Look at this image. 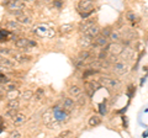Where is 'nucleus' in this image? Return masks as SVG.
Masks as SVG:
<instances>
[{
	"mask_svg": "<svg viewBox=\"0 0 148 138\" xmlns=\"http://www.w3.org/2000/svg\"><path fill=\"white\" fill-rule=\"evenodd\" d=\"M32 33H35L36 36L42 37V38H53L56 36V31L54 29H51L47 25L40 24V25H36L32 27Z\"/></svg>",
	"mask_w": 148,
	"mask_h": 138,
	"instance_id": "obj_1",
	"label": "nucleus"
},
{
	"mask_svg": "<svg viewBox=\"0 0 148 138\" xmlns=\"http://www.w3.org/2000/svg\"><path fill=\"white\" fill-rule=\"evenodd\" d=\"M42 120H43V123L49 128V130H56V128H59V127H61V125H62V123L54 117L52 109L47 110V111L43 113Z\"/></svg>",
	"mask_w": 148,
	"mask_h": 138,
	"instance_id": "obj_2",
	"label": "nucleus"
},
{
	"mask_svg": "<svg viewBox=\"0 0 148 138\" xmlns=\"http://www.w3.org/2000/svg\"><path fill=\"white\" fill-rule=\"evenodd\" d=\"M78 12L83 19H86L90 14L94 12V4L91 0H80L78 3Z\"/></svg>",
	"mask_w": 148,
	"mask_h": 138,
	"instance_id": "obj_3",
	"label": "nucleus"
},
{
	"mask_svg": "<svg viewBox=\"0 0 148 138\" xmlns=\"http://www.w3.org/2000/svg\"><path fill=\"white\" fill-rule=\"evenodd\" d=\"M99 83L108 89H119L121 86L120 80H117L116 78H110V77H101L99 79Z\"/></svg>",
	"mask_w": 148,
	"mask_h": 138,
	"instance_id": "obj_4",
	"label": "nucleus"
},
{
	"mask_svg": "<svg viewBox=\"0 0 148 138\" xmlns=\"http://www.w3.org/2000/svg\"><path fill=\"white\" fill-rule=\"evenodd\" d=\"M53 115H54V117L58 120L61 123H66L69 121V112L66 111V110L63 109V106H54L53 109Z\"/></svg>",
	"mask_w": 148,
	"mask_h": 138,
	"instance_id": "obj_5",
	"label": "nucleus"
},
{
	"mask_svg": "<svg viewBox=\"0 0 148 138\" xmlns=\"http://www.w3.org/2000/svg\"><path fill=\"white\" fill-rule=\"evenodd\" d=\"M15 46L22 51H29L32 47H36L37 42L30 40V38H17V40H15Z\"/></svg>",
	"mask_w": 148,
	"mask_h": 138,
	"instance_id": "obj_6",
	"label": "nucleus"
},
{
	"mask_svg": "<svg viewBox=\"0 0 148 138\" xmlns=\"http://www.w3.org/2000/svg\"><path fill=\"white\" fill-rule=\"evenodd\" d=\"M105 48L108 49V52L110 54H112V56H119V54L122 53L125 46L121 44V43H119V42H112L111 44H106Z\"/></svg>",
	"mask_w": 148,
	"mask_h": 138,
	"instance_id": "obj_7",
	"label": "nucleus"
},
{
	"mask_svg": "<svg viewBox=\"0 0 148 138\" xmlns=\"http://www.w3.org/2000/svg\"><path fill=\"white\" fill-rule=\"evenodd\" d=\"M8 9L11 14H15L17 11H24L25 3L21 1V0H11V1L8 4Z\"/></svg>",
	"mask_w": 148,
	"mask_h": 138,
	"instance_id": "obj_8",
	"label": "nucleus"
},
{
	"mask_svg": "<svg viewBox=\"0 0 148 138\" xmlns=\"http://www.w3.org/2000/svg\"><path fill=\"white\" fill-rule=\"evenodd\" d=\"M112 72L115 73V74H117V75H123V74H126V73L128 72V66L126 63L117 61L116 63L112 64Z\"/></svg>",
	"mask_w": 148,
	"mask_h": 138,
	"instance_id": "obj_9",
	"label": "nucleus"
},
{
	"mask_svg": "<svg viewBox=\"0 0 148 138\" xmlns=\"http://www.w3.org/2000/svg\"><path fill=\"white\" fill-rule=\"evenodd\" d=\"M88 58H90V52L88 51H82V52L78 54L77 58L74 59V64H75L77 68H80L84 66V63L88 61Z\"/></svg>",
	"mask_w": 148,
	"mask_h": 138,
	"instance_id": "obj_10",
	"label": "nucleus"
},
{
	"mask_svg": "<svg viewBox=\"0 0 148 138\" xmlns=\"http://www.w3.org/2000/svg\"><path fill=\"white\" fill-rule=\"evenodd\" d=\"M109 37L105 36L104 33H99L98 36L94 37V41H92V47H105L108 44Z\"/></svg>",
	"mask_w": 148,
	"mask_h": 138,
	"instance_id": "obj_11",
	"label": "nucleus"
},
{
	"mask_svg": "<svg viewBox=\"0 0 148 138\" xmlns=\"http://www.w3.org/2000/svg\"><path fill=\"white\" fill-rule=\"evenodd\" d=\"M92 41H94L92 37H90V36H88L85 33H82L79 40H78V44H79L80 48H88L90 46H92Z\"/></svg>",
	"mask_w": 148,
	"mask_h": 138,
	"instance_id": "obj_12",
	"label": "nucleus"
},
{
	"mask_svg": "<svg viewBox=\"0 0 148 138\" xmlns=\"http://www.w3.org/2000/svg\"><path fill=\"white\" fill-rule=\"evenodd\" d=\"M11 58L14 59V61H16L17 63H27V62H30V61H31V57L26 56V54H22V53L15 52V51H12Z\"/></svg>",
	"mask_w": 148,
	"mask_h": 138,
	"instance_id": "obj_13",
	"label": "nucleus"
},
{
	"mask_svg": "<svg viewBox=\"0 0 148 138\" xmlns=\"http://www.w3.org/2000/svg\"><path fill=\"white\" fill-rule=\"evenodd\" d=\"M14 15L16 16V21L20 22L21 25H29L31 22V17L29 15H26V14H24L22 11H17L14 14Z\"/></svg>",
	"mask_w": 148,
	"mask_h": 138,
	"instance_id": "obj_14",
	"label": "nucleus"
},
{
	"mask_svg": "<svg viewBox=\"0 0 148 138\" xmlns=\"http://www.w3.org/2000/svg\"><path fill=\"white\" fill-rule=\"evenodd\" d=\"M95 24H96V19H84V21H82L79 24V31L83 33L84 31H86L89 27H91Z\"/></svg>",
	"mask_w": 148,
	"mask_h": 138,
	"instance_id": "obj_15",
	"label": "nucleus"
},
{
	"mask_svg": "<svg viewBox=\"0 0 148 138\" xmlns=\"http://www.w3.org/2000/svg\"><path fill=\"white\" fill-rule=\"evenodd\" d=\"M16 61L14 59H10L5 56H0V66L1 67H5V68H15L16 66Z\"/></svg>",
	"mask_w": 148,
	"mask_h": 138,
	"instance_id": "obj_16",
	"label": "nucleus"
},
{
	"mask_svg": "<svg viewBox=\"0 0 148 138\" xmlns=\"http://www.w3.org/2000/svg\"><path fill=\"white\" fill-rule=\"evenodd\" d=\"M100 86H101V84H100V83H96V81L86 83V90H88V94H89V96H91L96 90H99Z\"/></svg>",
	"mask_w": 148,
	"mask_h": 138,
	"instance_id": "obj_17",
	"label": "nucleus"
},
{
	"mask_svg": "<svg viewBox=\"0 0 148 138\" xmlns=\"http://www.w3.org/2000/svg\"><path fill=\"white\" fill-rule=\"evenodd\" d=\"M63 109L66 110L68 112H72L74 109H75V102H74V100L71 99V98H67L63 100Z\"/></svg>",
	"mask_w": 148,
	"mask_h": 138,
	"instance_id": "obj_18",
	"label": "nucleus"
},
{
	"mask_svg": "<svg viewBox=\"0 0 148 138\" xmlns=\"http://www.w3.org/2000/svg\"><path fill=\"white\" fill-rule=\"evenodd\" d=\"M83 33H85V35H88V36H90V37L94 38L95 36H98L100 33V27L95 24V25H92L91 27H89L86 31H84Z\"/></svg>",
	"mask_w": 148,
	"mask_h": 138,
	"instance_id": "obj_19",
	"label": "nucleus"
},
{
	"mask_svg": "<svg viewBox=\"0 0 148 138\" xmlns=\"http://www.w3.org/2000/svg\"><path fill=\"white\" fill-rule=\"evenodd\" d=\"M68 93H69V95H71L72 98L77 99L78 96L83 94V91H82V89L79 88V86H77V85H71V86H69V89H68Z\"/></svg>",
	"mask_w": 148,
	"mask_h": 138,
	"instance_id": "obj_20",
	"label": "nucleus"
},
{
	"mask_svg": "<svg viewBox=\"0 0 148 138\" xmlns=\"http://www.w3.org/2000/svg\"><path fill=\"white\" fill-rule=\"evenodd\" d=\"M5 27H6V30H9L10 32H16L21 29V24L17 21H9V22H6Z\"/></svg>",
	"mask_w": 148,
	"mask_h": 138,
	"instance_id": "obj_21",
	"label": "nucleus"
},
{
	"mask_svg": "<svg viewBox=\"0 0 148 138\" xmlns=\"http://www.w3.org/2000/svg\"><path fill=\"white\" fill-rule=\"evenodd\" d=\"M25 121H26V115L25 113H21V112H17L15 116L12 117L14 125H22Z\"/></svg>",
	"mask_w": 148,
	"mask_h": 138,
	"instance_id": "obj_22",
	"label": "nucleus"
},
{
	"mask_svg": "<svg viewBox=\"0 0 148 138\" xmlns=\"http://www.w3.org/2000/svg\"><path fill=\"white\" fill-rule=\"evenodd\" d=\"M109 38L112 41V42H119V41L122 38V32L120 30H112L109 36Z\"/></svg>",
	"mask_w": 148,
	"mask_h": 138,
	"instance_id": "obj_23",
	"label": "nucleus"
},
{
	"mask_svg": "<svg viewBox=\"0 0 148 138\" xmlns=\"http://www.w3.org/2000/svg\"><path fill=\"white\" fill-rule=\"evenodd\" d=\"M18 98H20V91H18V89L8 90V94H6L8 100H14V99H18Z\"/></svg>",
	"mask_w": 148,
	"mask_h": 138,
	"instance_id": "obj_24",
	"label": "nucleus"
},
{
	"mask_svg": "<svg viewBox=\"0 0 148 138\" xmlns=\"http://www.w3.org/2000/svg\"><path fill=\"white\" fill-rule=\"evenodd\" d=\"M74 29V25L73 24H64L59 27V32H61L62 35H66V33H69V32H72Z\"/></svg>",
	"mask_w": 148,
	"mask_h": 138,
	"instance_id": "obj_25",
	"label": "nucleus"
},
{
	"mask_svg": "<svg viewBox=\"0 0 148 138\" xmlns=\"http://www.w3.org/2000/svg\"><path fill=\"white\" fill-rule=\"evenodd\" d=\"M89 126L90 127H96V126H99L100 123H101V118L99 116H96V115H92V116L89 118Z\"/></svg>",
	"mask_w": 148,
	"mask_h": 138,
	"instance_id": "obj_26",
	"label": "nucleus"
},
{
	"mask_svg": "<svg viewBox=\"0 0 148 138\" xmlns=\"http://www.w3.org/2000/svg\"><path fill=\"white\" fill-rule=\"evenodd\" d=\"M42 98H45V89L43 88H37V90L34 93V99L36 101L42 100Z\"/></svg>",
	"mask_w": 148,
	"mask_h": 138,
	"instance_id": "obj_27",
	"label": "nucleus"
},
{
	"mask_svg": "<svg viewBox=\"0 0 148 138\" xmlns=\"http://www.w3.org/2000/svg\"><path fill=\"white\" fill-rule=\"evenodd\" d=\"M18 106H20V102H18V100H17V99L8 100L6 109H18Z\"/></svg>",
	"mask_w": 148,
	"mask_h": 138,
	"instance_id": "obj_28",
	"label": "nucleus"
},
{
	"mask_svg": "<svg viewBox=\"0 0 148 138\" xmlns=\"http://www.w3.org/2000/svg\"><path fill=\"white\" fill-rule=\"evenodd\" d=\"M121 54H122V57H123V58L130 59V58L133 56V49H132V48H130V47H125Z\"/></svg>",
	"mask_w": 148,
	"mask_h": 138,
	"instance_id": "obj_29",
	"label": "nucleus"
},
{
	"mask_svg": "<svg viewBox=\"0 0 148 138\" xmlns=\"http://www.w3.org/2000/svg\"><path fill=\"white\" fill-rule=\"evenodd\" d=\"M9 30H4V29H0V41H4V40H8V37L10 36L9 33Z\"/></svg>",
	"mask_w": 148,
	"mask_h": 138,
	"instance_id": "obj_30",
	"label": "nucleus"
},
{
	"mask_svg": "<svg viewBox=\"0 0 148 138\" xmlns=\"http://www.w3.org/2000/svg\"><path fill=\"white\" fill-rule=\"evenodd\" d=\"M11 53H12V49L10 48H4V47H0V56H11Z\"/></svg>",
	"mask_w": 148,
	"mask_h": 138,
	"instance_id": "obj_31",
	"label": "nucleus"
},
{
	"mask_svg": "<svg viewBox=\"0 0 148 138\" xmlns=\"http://www.w3.org/2000/svg\"><path fill=\"white\" fill-rule=\"evenodd\" d=\"M126 19H127L128 21H131V22H135V21L137 20V16H136V14L133 12V11H128V12L126 14Z\"/></svg>",
	"mask_w": 148,
	"mask_h": 138,
	"instance_id": "obj_32",
	"label": "nucleus"
},
{
	"mask_svg": "<svg viewBox=\"0 0 148 138\" xmlns=\"http://www.w3.org/2000/svg\"><path fill=\"white\" fill-rule=\"evenodd\" d=\"M31 98H34V93H32L31 90H26L24 94H22V99H24L25 101H29L31 100Z\"/></svg>",
	"mask_w": 148,
	"mask_h": 138,
	"instance_id": "obj_33",
	"label": "nucleus"
},
{
	"mask_svg": "<svg viewBox=\"0 0 148 138\" xmlns=\"http://www.w3.org/2000/svg\"><path fill=\"white\" fill-rule=\"evenodd\" d=\"M16 113H17V109H8V110H6V112H5V116L12 118Z\"/></svg>",
	"mask_w": 148,
	"mask_h": 138,
	"instance_id": "obj_34",
	"label": "nucleus"
},
{
	"mask_svg": "<svg viewBox=\"0 0 148 138\" xmlns=\"http://www.w3.org/2000/svg\"><path fill=\"white\" fill-rule=\"evenodd\" d=\"M75 100H77V102L79 104L80 106H83V105H85V102H86V101H85V96L83 95V94H82V95H79V96H78V98H77Z\"/></svg>",
	"mask_w": 148,
	"mask_h": 138,
	"instance_id": "obj_35",
	"label": "nucleus"
},
{
	"mask_svg": "<svg viewBox=\"0 0 148 138\" xmlns=\"http://www.w3.org/2000/svg\"><path fill=\"white\" fill-rule=\"evenodd\" d=\"M99 111H100V115H106V112H108V109H106L105 102L99 105Z\"/></svg>",
	"mask_w": 148,
	"mask_h": 138,
	"instance_id": "obj_36",
	"label": "nucleus"
},
{
	"mask_svg": "<svg viewBox=\"0 0 148 138\" xmlns=\"http://www.w3.org/2000/svg\"><path fill=\"white\" fill-rule=\"evenodd\" d=\"M10 137H12V138H20L21 137V133L17 132V131H12L10 133Z\"/></svg>",
	"mask_w": 148,
	"mask_h": 138,
	"instance_id": "obj_37",
	"label": "nucleus"
},
{
	"mask_svg": "<svg viewBox=\"0 0 148 138\" xmlns=\"http://www.w3.org/2000/svg\"><path fill=\"white\" fill-rule=\"evenodd\" d=\"M111 31H112V30H111L110 27H106V29H105L103 32H101V33H104L105 36H108V37H109V36H110V33H111Z\"/></svg>",
	"mask_w": 148,
	"mask_h": 138,
	"instance_id": "obj_38",
	"label": "nucleus"
},
{
	"mask_svg": "<svg viewBox=\"0 0 148 138\" xmlns=\"http://www.w3.org/2000/svg\"><path fill=\"white\" fill-rule=\"evenodd\" d=\"M69 135H71V131H63V132L59 133L58 137H67V136H69Z\"/></svg>",
	"mask_w": 148,
	"mask_h": 138,
	"instance_id": "obj_39",
	"label": "nucleus"
},
{
	"mask_svg": "<svg viewBox=\"0 0 148 138\" xmlns=\"http://www.w3.org/2000/svg\"><path fill=\"white\" fill-rule=\"evenodd\" d=\"M53 5H54L56 8L61 9V8H62V1H59V0H57V1H54V3H53Z\"/></svg>",
	"mask_w": 148,
	"mask_h": 138,
	"instance_id": "obj_40",
	"label": "nucleus"
},
{
	"mask_svg": "<svg viewBox=\"0 0 148 138\" xmlns=\"http://www.w3.org/2000/svg\"><path fill=\"white\" fill-rule=\"evenodd\" d=\"M25 1H27V3H35V0H25Z\"/></svg>",
	"mask_w": 148,
	"mask_h": 138,
	"instance_id": "obj_41",
	"label": "nucleus"
}]
</instances>
